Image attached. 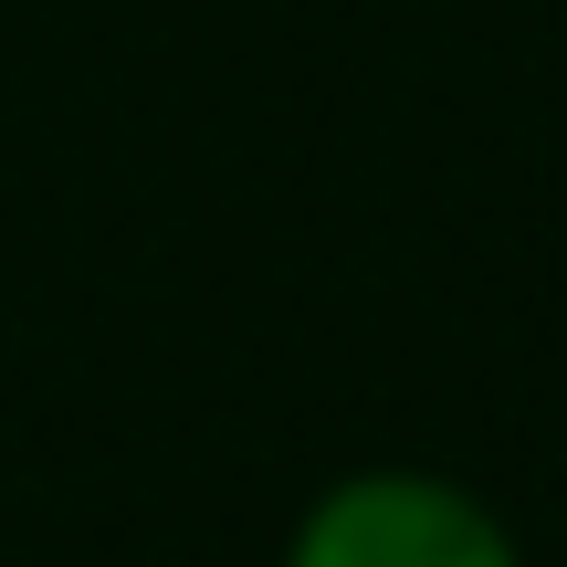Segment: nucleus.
Wrapping results in <instances>:
<instances>
[{"mask_svg": "<svg viewBox=\"0 0 567 567\" xmlns=\"http://www.w3.org/2000/svg\"><path fill=\"white\" fill-rule=\"evenodd\" d=\"M284 567H526L505 536V515H484L442 473H347L295 515Z\"/></svg>", "mask_w": 567, "mask_h": 567, "instance_id": "nucleus-1", "label": "nucleus"}]
</instances>
